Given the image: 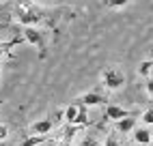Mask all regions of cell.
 <instances>
[{"mask_svg":"<svg viewBox=\"0 0 153 146\" xmlns=\"http://www.w3.org/2000/svg\"><path fill=\"white\" fill-rule=\"evenodd\" d=\"M60 118H65V112H56V114H52V116H48L43 120L35 122L33 127H30V133H35V135H48L60 122Z\"/></svg>","mask_w":153,"mask_h":146,"instance_id":"obj_4","label":"cell"},{"mask_svg":"<svg viewBox=\"0 0 153 146\" xmlns=\"http://www.w3.org/2000/svg\"><path fill=\"white\" fill-rule=\"evenodd\" d=\"M80 110H82V103H78V101H74V103L65 110V120H67V125H74V122H76Z\"/></svg>","mask_w":153,"mask_h":146,"instance_id":"obj_8","label":"cell"},{"mask_svg":"<svg viewBox=\"0 0 153 146\" xmlns=\"http://www.w3.org/2000/svg\"><path fill=\"white\" fill-rule=\"evenodd\" d=\"M24 35V41H28L30 45H35L39 49V58H45V52H48V45H45V32H41L37 26H26L22 30Z\"/></svg>","mask_w":153,"mask_h":146,"instance_id":"obj_3","label":"cell"},{"mask_svg":"<svg viewBox=\"0 0 153 146\" xmlns=\"http://www.w3.org/2000/svg\"><path fill=\"white\" fill-rule=\"evenodd\" d=\"M50 140H52L50 135H26V138L19 142V146H39V144L50 142Z\"/></svg>","mask_w":153,"mask_h":146,"instance_id":"obj_9","label":"cell"},{"mask_svg":"<svg viewBox=\"0 0 153 146\" xmlns=\"http://www.w3.org/2000/svg\"><path fill=\"white\" fill-rule=\"evenodd\" d=\"M142 122H145V125H153V108H149L145 114H142Z\"/></svg>","mask_w":153,"mask_h":146,"instance_id":"obj_15","label":"cell"},{"mask_svg":"<svg viewBox=\"0 0 153 146\" xmlns=\"http://www.w3.org/2000/svg\"><path fill=\"white\" fill-rule=\"evenodd\" d=\"M117 131L119 133H129V131H136V118L131 116V118H123V120H119L117 122Z\"/></svg>","mask_w":153,"mask_h":146,"instance_id":"obj_10","label":"cell"},{"mask_svg":"<svg viewBox=\"0 0 153 146\" xmlns=\"http://www.w3.org/2000/svg\"><path fill=\"white\" fill-rule=\"evenodd\" d=\"M76 101L82 103V105H86V108H91V105H108V103H106L108 97H106L101 90H91V92H86V95L78 97Z\"/></svg>","mask_w":153,"mask_h":146,"instance_id":"obj_6","label":"cell"},{"mask_svg":"<svg viewBox=\"0 0 153 146\" xmlns=\"http://www.w3.org/2000/svg\"><path fill=\"white\" fill-rule=\"evenodd\" d=\"M127 2H129V0H104V4L108 9H123Z\"/></svg>","mask_w":153,"mask_h":146,"instance_id":"obj_12","label":"cell"},{"mask_svg":"<svg viewBox=\"0 0 153 146\" xmlns=\"http://www.w3.org/2000/svg\"><path fill=\"white\" fill-rule=\"evenodd\" d=\"M15 17H17V22L24 24V26H37V24L48 22L45 15H43V11H41V9H37L30 0H22V4H17Z\"/></svg>","mask_w":153,"mask_h":146,"instance_id":"obj_1","label":"cell"},{"mask_svg":"<svg viewBox=\"0 0 153 146\" xmlns=\"http://www.w3.org/2000/svg\"><path fill=\"white\" fill-rule=\"evenodd\" d=\"M129 146H142V144H136V142H134V144H129Z\"/></svg>","mask_w":153,"mask_h":146,"instance_id":"obj_18","label":"cell"},{"mask_svg":"<svg viewBox=\"0 0 153 146\" xmlns=\"http://www.w3.org/2000/svg\"><path fill=\"white\" fill-rule=\"evenodd\" d=\"M151 71H153V58H151V60H145V62H140L138 73H140L142 77H151Z\"/></svg>","mask_w":153,"mask_h":146,"instance_id":"obj_11","label":"cell"},{"mask_svg":"<svg viewBox=\"0 0 153 146\" xmlns=\"http://www.w3.org/2000/svg\"><path fill=\"white\" fill-rule=\"evenodd\" d=\"M134 142H136V144H142V146H145V144H151V142H153V133H151L147 127H138V129L134 131Z\"/></svg>","mask_w":153,"mask_h":146,"instance_id":"obj_7","label":"cell"},{"mask_svg":"<svg viewBox=\"0 0 153 146\" xmlns=\"http://www.w3.org/2000/svg\"><path fill=\"white\" fill-rule=\"evenodd\" d=\"M134 116V112H129L125 108H119L114 103H108L106 105V112H104V120H112V122H119L123 118H131Z\"/></svg>","mask_w":153,"mask_h":146,"instance_id":"obj_5","label":"cell"},{"mask_svg":"<svg viewBox=\"0 0 153 146\" xmlns=\"http://www.w3.org/2000/svg\"><path fill=\"white\" fill-rule=\"evenodd\" d=\"M104 146H121V142H119V138H117V133H108V138H106Z\"/></svg>","mask_w":153,"mask_h":146,"instance_id":"obj_13","label":"cell"},{"mask_svg":"<svg viewBox=\"0 0 153 146\" xmlns=\"http://www.w3.org/2000/svg\"><path fill=\"white\" fill-rule=\"evenodd\" d=\"M101 86L106 90H119L125 86V73L119 67H108L101 73Z\"/></svg>","mask_w":153,"mask_h":146,"instance_id":"obj_2","label":"cell"},{"mask_svg":"<svg viewBox=\"0 0 153 146\" xmlns=\"http://www.w3.org/2000/svg\"><path fill=\"white\" fill-rule=\"evenodd\" d=\"M0 146H9V144H4V142H0Z\"/></svg>","mask_w":153,"mask_h":146,"instance_id":"obj_20","label":"cell"},{"mask_svg":"<svg viewBox=\"0 0 153 146\" xmlns=\"http://www.w3.org/2000/svg\"><path fill=\"white\" fill-rule=\"evenodd\" d=\"M7 135H9V129L4 127V125H0V142H2V140L7 138Z\"/></svg>","mask_w":153,"mask_h":146,"instance_id":"obj_17","label":"cell"},{"mask_svg":"<svg viewBox=\"0 0 153 146\" xmlns=\"http://www.w3.org/2000/svg\"><path fill=\"white\" fill-rule=\"evenodd\" d=\"M2 101H4V99H2V95H0V105H2Z\"/></svg>","mask_w":153,"mask_h":146,"instance_id":"obj_19","label":"cell"},{"mask_svg":"<svg viewBox=\"0 0 153 146\" xmlns=\"http://www.w3.org/2000/svg\"><path fill=\"white\" fill-rule=\"evenodd\" d=\"M147 92H149V97L153 99V77H147Z\"/></svg>","mask_w":153,"mask_h":146,"instance_id":"obj_16","label":"cell"},{"mask_svg":"<svg viewBox=\"0 0 153 146\" xmlns=\"http://www.w3.org/2000/svg\"><path fill=\"white\" fill-rule=\"evenodd\" d=\"M78 146H99V140H97V138H93V135H91V138H84V140L80 142Z\"/></svg>","mask_w":153,"mask_h":146,"instance_id":"obj_14","label":"cell"}]
</instances>
